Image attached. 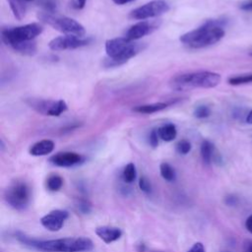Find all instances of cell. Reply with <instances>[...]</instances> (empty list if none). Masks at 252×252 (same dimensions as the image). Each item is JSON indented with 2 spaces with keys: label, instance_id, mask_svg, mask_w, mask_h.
Returning <instances> with one entry per match:
<instances>
[{
  "label": "cell",
  "instance_id": "33",
  "mask_svg": "<svg viewBox=\"0 0 252 252\" xmlns=\"http://www.w3.org/2000/svg\"><path fill=\"white\" fill-rule=\"evenodd\" d=\"M245 227L252 234V215H250L246 219V220H245Z\"/></svg>",
  "mask_w": 252,
  "mask_h": 252
},
{
  "label": "cell",
  "instance_id": "10",
  "mask_svg": "<svg viewBox=\"0 0 252 252\" xmlns=\"http://www.w3.org/2000/svg\"><path fill=\"white\" fill-rule=\"evenodd\" d=\"M90 39L82 38L73 35H61L51 39L48 43V47L53 51H61L67 49H75L87 45Z\"/></svg>",
  "mask_w": 252,
  "mask_h": 252
},
{
  "label": "cell",
  "instance_id": "6",
  "mask_svg": "<svg viewBox=\"0 0 252 252\" xmlns=\"http://www.w3.org/2000/svg\"><path fill=\"white\" fill-rule=\"evenodd\" d=\"M42 31L43 28L41 25L37 23H32L13 29L2 30L1 37L7 45L12 46L17 42L33 40L37 35L42 32Z\"/></svg>",
  "mask_w": 252,
  "mask_h": 252
},
{
  "label": "cell",
  "instance_id": "8",
  "mask_svg": "<svg viewBox=\"0 0 252 252\" xmlns=\"http://www.w3.org/2000/svg\"><path fill=\"white\" fill-rule=\"evenodd\" d=\"M169 10V5L164 0H153L130 12L129 18L132 20H146L158 17Z\"/></svg>",
  "mask_w": 252,
  "mask_h": 252
},
{
  "label": "cell",
  "instance_id": "39",
  "mask_svg": "<svg viewBox=\"0 0 252 252\" xmlns=\"http://www.w3.org/2000/svg\"><path fill=\"white\" fill-rule=\"evenodd\" d=\"M250 55H252V52H251V53H250Z\"/></svg>",
  "mask_w": 252,
  "mask_h": 252
},
{
  "label": "cell",
  "instance_id": "13",
  "mask_svg": "<svg viewBox=\"0 0 252 252\" xmlns=\"http://www.w3.org/2000/svg\"><path fill=\"white\" fill-rule=\"evenodd\" d=\"M157 28L158 26L155 23H150L148 21H141L135 24L134 26H132L131 28H129V30L126 32L125 37L134 41L151 33Z\"/></svg>",
  "mask_w": 252,
  "mask_h": 252
},
{
  "label": "cell",
  "instance_id": "7",
  "mask_svg": "<svg viewBox=\"0 0 252 252\" xmlns=\"http://www.w3.org/2000/svg\"><path fill=\"white\" fill-rule=\"evenodd\" d=\"M5 200L9 206L16 210L27 208L31 198V190L25 181H14L5 190Z\"/></svg>",
  "mask_w": 252,
  "mask_h": 252
},
{
  "label": "cell",
  "instance_id": "32",
  "mask_svg": "<svg viewBox=\"0 0 252 252\" xmlns=\"http://www.w3.org/2000/svg\"><path fill=\"white\" fill-rule=\"evenodd\" d=\"M239 8L243 11H252V0H247L245 2H242L239 6Z\"/></svg>",
  "mask_w": 252,
  "mask_h": 252
},
{
  "label": "cell",
  "instance_id": "23",
  "mask_svg": "<svg viewBox=\"0 0 252 252\" xmlns=\"http://www.w3.org/2000/svg\"><path fill=\"white\" fill-rule=\"evenodd\" d=\"M63 185V179L57 174L50 175L46 180V187L50 191H58Z\"/></svg>",
  "mask_w": 252,
  "mask_h": 252
},
{
  "label": "cell",
  "instance_id": "35",
  "mask_svg": "<svg viewBox=\"0 0 252 252\" xmlns=\"http://www.w3.org/2000/svg\"><path fill=\"white\" fill-rule=\"evenodd\" d=\"M236 198L234 197V196H229V197H226V199H225V203L227 204V205H234L235 203H236Z\"/></svg>",
  "mask_w": 252,
  "mask_h": 252
},
{
  "label": "cell",
  "instance_id": "28",
  "mask_svg": "<svg viewBox=\"0 0 252 252\" xmlns=\"http://www.w3.org/2000/svg\"><path fill=\"white\" fill-rule=\"evenodd\" d=\"M158 130H152L149 136V143L152 146V148H157L158 146Z\"/></svg>",
  "mask_w": 252,
  "mask_h": 252
},
{
  "label": "cell",
  "instance_id": "9",
  "mask_svg": "<svg viewBox=\"0 0 252 252\" xmlns=\"http://www.w3.org/2000/svg\"><path fill=\"white\" fill-rule=\"evenodd\" d=\"M27 102L36 112L48 116H59L62 112L67 110V104L63 99L55 101L50 99L30 98Z\"/></svg>",
  "mask_w": 252,
  "mask_h": 252
},
{
  "label": "cell",
  "instance_id": "29",
  "mask_svg": "<svg viewBox=\"0 0 252 252\" xmlns=\"http://www.w3.org/2000/svg\"><path fill=\"white\" fill-rule=\"evenodd\" d=\"M78 208H79V210H80L82 213L86 214V213H89V212H90V210H91V205L89 204L88 201H86V200H81V201L79 202V204H78Z\"/></svg>",
  "mask_w": 252,
  "mask_h": 252
},
{
  "label": "cell",
  "instance_id": "30",
  "mask_svg": "<svg viewBox=\"0 0 252 252\" xmlns=\"http://www.w3.org/2000/svg\"><path fill=\"white\" fill-rule=\"evenodd\" d=\"M187 252H206V251H205V247H204L203 243L196 242L192 245V247Z\"/></svg>",
  "mask_w": 252,
  "mask_h": 252
},
{
  "label": "cell",
  "instance_id": "14",
  "mask_svg": "<svg viewBox=\"0 0 252 252\" xmlns=\"http://www.w3.org/2000/svg\"><path fill=\"white\" fill-rule=\"evenodd\" d=\"M95 234L105 243H111L118 240L121 235L122 231L120 228L115 226L109 225H102L95 228Z\"/></svg>",
  "mask_w": 252,
  "mask_h": 252
},
{
  "label": "cell",
  "instance_id": "3",
  "mask_svg": "<svg viewBox=\"0 0 252 252\" xmlns=\"http://www.w3.org/2000/svg\"><path fill=\"white\" fill-rule=\"evenodd\" d=\"M220 74L211 71H197L181 74L173 77L169 82V87L178 92H184L196 88L212 89L220 83Z\"/></svg>",
  "mask_w": 252,
  "mask_h": 252
},
{
  "label": "cell",
  "instance_id": "2",
  "mask_svg": "<svg viewBox=\"0 0 252 252\" xmlns=\"http://www.w3.org/2000/svg\"><path fill=\"white\" fill-rule=\"evenodd\" d=\"M223 22L220 20L207 21L201 27L180 36V41L190 48H204L220 41L225 34Z\"/></svg>",
  "mask_w": 252,
  "mask_h": 252
},
{
  "label": "cell",
  "instance_id": "38",
  "mask_svg": "<svg viewBox=\"0 0 252 252\" xmlns=\"http://www.w3.org/2000/svg\"><path fill=\"white\" fill-rule=\"evenodd\" d=\"M26 1H32V0H26Z\"/></svg>",
  "mask_w": 252,
  "mask_h": 252
},
{
  "label": "cell",
  "instance_id": "16",
  "mask_svg": "<svg viewBox=\"0 0 252 252\" xmlns=\"http://www.w3.org/2000/svg\"><path fill=\"white\" fill-rule=\"evenodd\" d=\"M167 107V103L165 102H156V103H149V104H142L137 105L133 108V111L143 114H152L158 112Z\"/></svg>",
  "mask_w": 252,
  "mask_h": 252
},
{
  "label": "cell",
  "instance_id": "11",
  "mask_svg": "<svg viewBox=\"0 0 252 252\" xmlns=\"http://www.w3.org/2000/svg\"><path fill=\"white\" fill-rule=\"evenodd\" d=\"M69 214L64 210H53L40 219V223L49 231H58L62 228Z\"/></svg>",
  "mask_w": 252,
  "mask_h": 252
},
{
  "label": "cell",
  "instance_id": "12",
  "mask_svg": "<svg viewBox=\"0 0 252 252\" xmlns=\"http://www.w3.org/2000/svg\"><path fill=\"white\" fill-rule=\"evenodd\" d=\"M83 160L84 158L81 155L74 152L58 153L49 158V161L52 164L60 167H70L81 163Z\"/></svg>",
  "mask_w": 252,
  "mask_h": 252
},
{
  "label": "cell",
  "instance_id": "27",
  "mask_svg": "<svg viewBox=\"0 0 252 252\" xmlns=\"http://www.w3.org/2000/svg\"><path fill=\"white\" fill-rule=\"evenodd\" d=\"M139 187L145 193H150L152 191V185L150 180L146 176H142L139 179Z\"/></svg>",
  "mask_w": 252,
  "mask_h": 252
},
{
  "label": "cell",
  "instance_id": "20",
  "mask_svg": "<svg viewBox=\"0 0 252 252\" xmlns=\"http://www.w3.org/2000/svg\"><path fill=\"white\" fill-rule=\"evenodd\" d=\"M26 0H8L10 8L16 19L22 20L26 15Z\"/></svg>",
  "mask_w": 252,
  "mask_h": 252
},
{
  "label": "cell",
  "instance_id": "15",
  "mask_svg": "<svg viewBox=\"0 0 252 252\" xmlns=\"http://www.w3.org/2000/svg\"><path fill=\"white\" fill-rule=\"evenodd\" d=\"M54 150V142L48 139L41 140L33 144L30 148V154L34 157H40V156H46L50 154Z\"/></svg>",
  "mask_w": 252,
  "mask_h": 252
},
{
  "label": "cell",
  "instance_id": "19",
  "mask_svg": "<svg viewBox=\"0 0 252 252\" xmlns=\"http://www.w3.org/2000/svg\"><path fill=\"white\" fill-rule=\"evenodd\" d=\"M201 158L203 159V162L205 164H210L212 162L213 157H214V151H215V147L214 145L208 141V140H204L201 144Z\"/></svg>",
  "mask_w": 252,
  "mask_h": 252
},
{
  "label": "cell",
  "instance_id": "4",
  "mask_svg": "<svg viewBox=\"0 0 252 252\" xmlns=\"http://www.w3.org/2000/svg\"><path fill=\"white\" fill-rule=\"evenodd\" d=\"M143 49V45L127 37H115L106 40L105 52L110 61L116 64H122L134 57Z\"/></svg>",
  "mask_w": 252,
  "mask_h": 252
},
{
  "label": "cell",
  "instance_id": "17",
  "mask_svg": "<svg viewBox=\"0 0 252 252\" xmlns=\"http://www.w3.org/2000/svg\"><path fill=\"white\" fill-rule=\"evenodd\" d=\"M15 51L23 55H33L36 52V44L33 40L30 41H21L13 44L11 46Z\"/></svg>",
  "mask_w": 252,
  "mask_h": 252
},
{
  "label": "cell",
  "instance_id": "36",
  "mask_svg": "<svg viewBox=\"0 0 252 252\" xmlns=\"http://www.w3.org/2000/svg\"><path fill=\"white\" fill-rule=\"evenodd\" d=\"M115 4L117 5H124V4H127V3H130V2H133L134 0H112Z\"/></svg>",
  "mask_w": 252,
  "mask_h": 252
},
{
  "label": "cell",
  "instance_id": "5",
  "mask_svg": "<svg viewBox=\"0 0 252 252\" xmlns=\"http://www.w3.org/2000/svg\"><path fill=\"white\" fill-rule=\"evenodd\" d=\"M39 18L44 23L51 26L56 31L64 33L65 35L83 37L86 34V31L83 25L72 18L53 15L52 13H47V12L41 13L39 15Z\"/></svg>",
  "mask_w": 252,
  "mask_h": 252
},
{
  "label": "cell",
  "instance_id": "26",
  "mask_svg": "<svg viewBox=\"0 0 252 252\" xmlns=\"http://www.w3.org/2000/svg\"><path fill=\"white\" fill-rule=\"evenodd\" d=\"M176 151L180 155H187L191 151V143L185 139L180 140L176 144Z\"/></svg>",
  "mask_w": 252,
  "mask_h": 252
},
{
  "label": "cell",
  "instance_id": "18",
  "mask_svg": "<svg viewBox=\"0 0 252 252\" xmlns=\"http://www.w3.org/2000/svg\"><path fill=\"white\" fill-rule=\"evenodd\" d=\"M158 133L159 138L162 141L171 142L176 138L177 130H176L175 125H173L172 123H168V124H165L161 127H159L158 129Z\"/></svg>",
  "mask_w": 252,
  "mask_h": 252
},
{
  "label": "cell",
  "instance_id": "22",
  "mask_svg": "<svg viewBox=\"0 0 252 252\" xmlns=\"http://www.w3.org/2000/svg\"><path fill=\"white\" fill-rule=\"evenodd\" d=\"M137 176V170L136 166L133 162H129L125 165L123 171H122V178L126 183H132Z\"/></svg>",
  "mask_w": 252,
  "mask_h": 252
},
{
  "label": "cell",
  "instance_id": "24",
  "mask_svg": "<svg viewBox=\"0 0 252 252\" xmlns=\"http://www.w3.org/2000/svg\"><path fill=\"white\" fill-rule=\"evenodd\" d=\"M227 82L229 85H232V86L249 84V83H252V74H244V75H240V76L230 77V78H228Z\"/></svg>",
  "mask_w": 252,
  "mask_h": 252
},
{
  "label": "cell",
  "instance_id": "25",
  "mask_svg": "<svg viewBox=\"0 0 252 252\" xmlns=\"http://www.w3.org/2000/svg\"><path fill=\"white\" fill-rule=\"evenodd\" d=\"M193 114L196 118H199V119L207 118L211 115V109L207 105H199L195 108Z\"/></svg>",
  "mask_w": 252,
  "mask_h": 252
},
{
  "label": "cell",
  "instance_id": "1",
  "mask_svg": "<svg viewBox=\"0 0 252 252\" xmlns=\"http://www.w3.org/2000/svg\"><path fill=\"white\" fill-rule=\"evenodd\" d=\"M17 238L24 244L42 252H84L94 248L93 241L88 237H65L58 239L38 240L23 233H18Z\"/></svg>",
  "mask_w": 252,
  "mask_h": 252
},
{
  "label": "cell",
  "instance_id": "31",
  "mask_svg": "<svg viewBox=\"0 0 252 252\" xmlns=\"http://www.w3.org/2000/svg\"><path fill=\"white\" fill-rule=\"evenodd\" d=\"M86 1L87 0H72V6L77 10H81L85 7Z\"/></svg>",
  "mask_w": 252,
  "mask_h": 252
},
{
  "label": "cell",
  "instance_id": "21",
  "mask_svg": "<svg viewBox=\"0 0 252 252\" xmlns=\"http://www.w3.org/2000/svg\"><path fill=\"white\" fill-rule=\"evenodd\" d=\"M159 171H160L161 177L166 181H174L176 178V173L174 168L167 162L160 163Z\"/></svg>",
  "mask_w": 252,
  "mask_h": 252
},
{
  "label": "cell",
  "instance_id": "34",
  "mask_svg": "<svg viewBox=\"0 0 252 252\" xmlns=\"http://www.w3.org/2000/svg\"><path fill=\"white\" fill-rule=\"evenodd\" d=\"M244 252H252V240H247L245 242Z\"/></svg>",
  "mask_w": 252,
  "mask_h": 252
},
{
  "label": "cell",
  "instance_id": "37",
  "mask_svg": "<svg viewBox=\"0 0 252 252\" xmlns=\"http://www.w3.org/2000/svg\"><path fill=\"white\" fill-rule=\"evenodd\" d=\"M246 121L249 123V124H252V110H250V112L248 113L247 117H246Z\"/></svg>",
  "mask_w": 252,
  "mask_h": 252
}]
</instances>
